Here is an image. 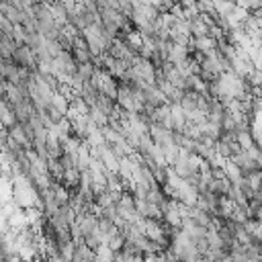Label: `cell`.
Segmentation results:
<instances>
[{
    "mask_svg": "<svg viewBox=\"0 0 262 262\" xmlns=\"http://www.w3.org/2000/svg\"><path fill=\"white\" fill-rule=\"evenodd\" d=\"M115 256H117V254H115L106 244H102V246H98V248L94 250V258H96V262H113Z\"/></svg>",
    "mask_w": 262,
    "mask_h": 262,
    "instance_id": "1",
    "label": "cell"
}]
</instances>
